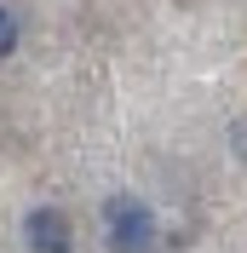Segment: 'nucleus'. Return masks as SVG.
I'll return each instance as SVG.
<instances>
[{
	"label": "nucleus",
	"instance_id": "3",
	"mask_svg": "<svg viewBox=\"0 0 247 253\" xmlns=\"http://www.w3.org/2000/svg\"><path fill=\"white\" fill-rule=\"evenodd\" d=\"M12 46H17V17L6 12V6H0V58H6Z\"/></svg>",
	"mask_w": 247,
	"mask_h": 253
},
{
	"label": "nucleus",
	"instance_id": "2",
	"mask_svg": "<svg viewBox=\"0 0 247 253\" xmlns=\"http://www.w3.org/2000/svg\"><path fill=\"white\" fill-rule=\"evenodd\" d=\"M23 236H29L35 253H69V219H63L58 207H35L29 219H23Z\"/></svg>",
	"mask_w": 247,
	"mask_h": 253
},
{
	"label": "nucleus",
	"instance_id": "1",
	"mask_svg": "<svg viewBox=\"0 0 247 253\" xmlns=\"http://www.w3.org/2000/svg\"><path fill=\"white\" fill-rule=\"evenodd\" d=\"M104 224H109V248L115 253H155V213L138 196H109Z\"/></svg>",
	"mask_w": 247,
	"mask_h": 253
}]
</instances>
